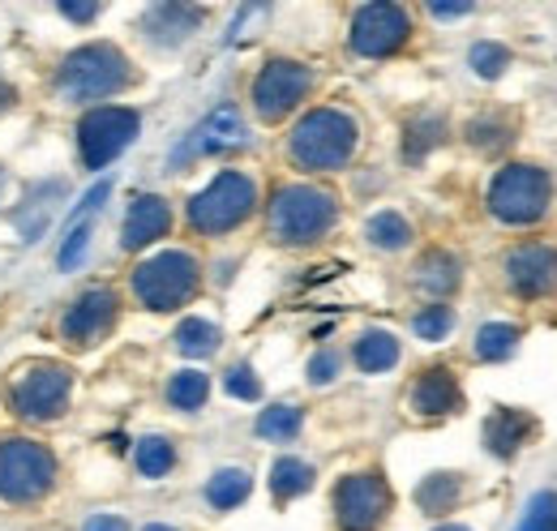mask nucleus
I'll return each instance as SVG.
<instances>
[{
	"label": "nucleus",
	"instance_id": "nucleus-1",
	"mask_svg": "<svg viewBox=\"0 0 557 531\" xmlns=\"http://www.w3.org/2000/svg\"><path fill=\"white\" fill-rule=\"evenodd\" d=\"M356 141H360V129L348 112L313 108L309 116L296 121V129L287 137V155L305 172H339L356 155Z\"/></svg>",
	"mask_w": 557,
	"mask_h": 531
},
{
	"label": "nucleus",
	"instance_id": "nucleus-2",
	"mask_svg": "<svg viewBox=\"0 0 557 531\" xmlns=\"http://www.w3.org/2000/svg\"><path fill=\"white\" fill-rule=\"evenodd\" d=\"M339 219V201L313 185H283L271 198V236L278 245H313Z\"/></svg>",
	"mask_w": 557,
	"mask_h": 531
},
{
	"label": "nucleus",
	"instance_id": "nucleus-3",
	"mask_svg": "<svg viewBox=\"0 0 557 531\" xmlns=\"http://www.w3.org/2000/svg\"><path fill=\"white\" fill-rule=\"evenodd\" d=\"M202 287V270L194 254H181V249H168V254H154L146 262L134 266V296L138 305L154 309V313H172L181 305H189Z\"/></svg>",
	"mask_w": 557,
	"mask_h": 531
},
{
	"label": "nucleus",
	"instance_id": "nucleus-4",
	"mask_svg": "<svg viewBox=\"0 0 557 531\" xmlns=\"http://www.w3.org/2000/svg\"><path fill=\"white\" fill-rule=\"evenodd\" d=\"M129 82H134V69L125 61V52L112 48V44H86V48L70 52L65 65H61V77H57V86L70 103L116 95Z\"/></svg>",
	"mask_w": 557,
	"mask_h": 531
},
{
	"label": "nucleus",
	"instance_id": "nucleus-5",
	"mask_svg": "<svg viewBox=\"0 0 557 531\" xmlns=\"http://www.w3.org/2000/svg\"><path fill=\"white\" fill-rule=\"evenodd\" d=\"M549 198H554V185H549L545 168H536V163H510L488 185V210H493V219H502L510 227H523V223L545 219L549 214Z\"/></svg>",
	"mask_w": 557,
	"mask_h": 531
},
{
	"label": "nucleus",
	"instance_id": "nucleus-6",
	"mask_svg": "<svg viewBox=\"0 0 557 531\" xmlns=\"http://www.w3.org/2000/svg\"><path fill=\"white\" fill-rule=\"evenodd\" d=\"M258 206V185L245 172H219L198 198L189 201V227L202 236H223L245 223Z\"/></svg>",
	"mask_w": 557,
	"mask_h": 531
},
{
	"label": "nucleus",
	"instance_id": "nucleus-7",
	"mask_svg": "<svg viewBox=\"0 0 557 531\" xmlns=\"http://www.w3.org/2000/svg\"><path fill=\"white\" fill-rule=\"evenodd\" d=\"M57 480V459L48 446L30 437H4L0 442V497L4 502H39Z\"/></svg>",
	"mask_w": 557,
	"mask_h": 531
},
{
	"label": "nucleus",
	"instance_id": "nucleus-8",
	"mask_svg": "<svg viewBox=\"0 0 557 531\" xmlns=\"http://www.w3.org/2000/svg\"><path fill=\"white\" fill-rule=\"evenodd\" d=\"M141 121L134 108H95V112H86L82 116V125H77V150H82V163L86 168H108L121 150H129L134 146V137H138Z\"/></svg>",
	"mask_w": 557,
	"mask_h": 531
},
{
	"label": "nucleus",
	"instance_id": "nucleus-9",
	"mask_svg": "<svg viewBox=\"0 0 557 531\" xmlns=\"http://www.w3.org/2000/svg\"><path fill=\"white\" fill-rule=\"evenodd\" d=\"M70 391H73V378L65 365H35V369H26L9 386V403H13V411L22 420L44 424V420H57L65 411Z\"/></svg>",
	"mask_w": 557,
	"mask_h": 531
},
{
	"label": "nucleus",
	"instance_id": "nucleus-10",
	"mask_svg": "<svg viewBox=\"0 0 557 531\" xmlns=\"http://www.w3.org/2000/svg\"><path fill=\"white\" fill-rule=\"evenodd\" d=\"M391 515V484L377 471L344 476L335 489V519L339 531H377Z\"/></svg>",
	"mask_w": 557,
	"mask_h": 531
},
{
	"label": "nucleus",
	"instance_id": "nucleus-11",
	"mask_svg": "<svg viewBox=\"0 0 557 531\" xmlns=\"http://www.w3.org/2000/svg\"><path fill=\"white\" fill-rule=\"evenodd\" d=\"M412 17L399 4H364L351 17V52L360 57H391L408 44Z\"/></svg>",
	"mask_w": 557,
	"mask_h": 531
},
{
	"label": "nucleus",
	"instance_id": "nucleus-12",
	"mask_svg": "<svg viewBox=\"0 0 557 531\" xmlns=\"http://www.w3.org/2000/svg\"><path fill=\"white\" fill-rule=\"evenodd\" d=\"M309 90H313V73L309 69L296 65V61H271V65L253 77V108H258L262 121L275 125Z\"/></svg>",
	"mask_w": 557,
	"mask_h": 531
},
{
	"label": "nucleus",
	"instance_id": "nucleus-13",
	"mask_svg": "<svg viewBox=\"0 0 557 531\" xmlns=\"http://www.w3.org/2000/svg\"><path fill=\"white\" fill-rule=\"evenodd\" d=\"M116 313H121V300L112 287H90L82 292L70 305V313L61 318V338L70 347H95L103 343L112 326H116Z\"/></svg>",
	"mask_w": 557,
	"mask_h": 531
},
{
	"label": "nucleus",
	"instance_id": "nucleus-14",
	"mask_svg": "<svg viewBox=\"0 0 557 531\" xmlns=\"http://www.w3.org/2000/svg\"><path fill=\"white\" fill-rule=\"evenodd\" d=\"M245 116L232 108V103H223V108H214L207 121L198 125V129L189 133L176 150H172V168L181 172L185 163H194V159H207V155H219V150H232V146H245Z\"/></svg>",
	"mask_w": 557,
	"mask_h": 531
},
{
	"label": "nucleus",
	"instance_id": "nucleus-15",
	"mask_svg": "<svg viewBox=\"0 0 557 531\" xmlns=\"http://www.w3.org/2000/svg\"><path fill=\"white\" fill-rule=\"evenodd\" d=\"M506 283L515 296L523 300H541L557 287V249L554 245H541V240H528V245H515L506 254Z\"/></svg>",
	"mask_w": 557,
	"mask_h": 531
},
{
	"label": "nucleus",
	"instance_id": "nucleus-16",
	"mask_svg": "<svg viewBox=\"0 0 557 531\" xmlns=\"http://www.w3.org/2000/svg\"><path fill=\"white\" fill-rule=\"evenodd\" d=\"M168 232H172V210H168V201L154 198V194H141V198H134L129 214H125L121 245H125L129 254H138L146 245H154L159 236H168Z\"/></svg>",
	"mask_w": 557,
	"mask_h": 531
},
{
	"label": "nucleus",
	"instance_id": "nucleus-17",
	"mask_svg": "<svg viewBox=\"0 0 557 531\" xmlns=\"http://www.w3.org/2000/svg\"><path fill=\"white\" fill-rule=\"evenodd\" d=\"M532 433H536V416H528V411H519V407H497L485 420L488 455L510 459V455L523 450V442H532Z\"/></svg>",
	"mask_w": 557,
	"mask_h": 531
},
{
	"label": "nucleus",
	"instance_id": "nucleus-18",
	"mask_svg": "<svg viewBox=\"0 0 557 531\" xmlns=\"http://www.w3.org/2000/svg\"><path fill=\"white\" fill-rule=\"evenodd\" d=\"M463 403L459 391V378L450 369H424L417 382H412V411L417 416H450L455 407Z\"/></svg>",
	"mask_w": 557,
	"mask_h": 531
},
{
	"label": "nucleus",
	"instance_id": "nucleus-19",
	"mask_svg": "<svg viewBox=\"0 0 557 531\" xmlns=\"http://www.w3.org/2000/svg\"><path fill=\"white\" fill-rule=\"evenodd\" d=\"M61 198H65V181H44V185L30 189V198L13 210V227H17V236H22L26 245H35V240L48 232V223H52L57 201Z\"/></svg>",
	"mask_w": 557,
	"mask_h": 531
},
{
	"label": "nucleus",
	"instance_id": "nucleus-20",
	"mask_svg": "<svg viewBox=\"0 0 557 531\" xmlns=\"http://www.w3.org/2000/svg\"><path fill=\"white\" fill-rule=\"evenodd\" d=\"M108 194H112V185L108 181H99L95 189H90V198H86V206L77 210L70 219V232H65V245H61V254H57V262H61V270H73V266L82 262V254H86V245H90V219L99 214V206L108 201Z\"/></svg>",
	"mask_w": 557,
	"mask_h": 531
},
{
	"label": "nucleus",
	"instance_id": "nucleus-21",
	"mask_svg": "<svg viewBox=\"0 0 557 531\" xmlns=\"http://www.w3.org/2000/svg\"><path fill=\"white\" fill-rule=\"evenodd\" d=\"M198 22H202V9H189V4H159V9H150L146 13V35L154 39V44H181V39H189L194 30H198Z\"/></svg>",
	"mask_w": 557,
	"mask_h": 531
},
{
	"label": "nucleus",
	"instance_id": "nucleus-22",
	"mask_svg": "<svg viewBox=\"0 0 557 531\" xmlns=\"http://www.w3.org/2000/svg\"><path fill=\"white\" fill-rule=\"evenodd\" d=\"M360 373H386L399 365V338L391 331H364L351 347Z\"/></svg>",
	"mask_w": 557,
	"mask_h": 531
},
{
	"label": "nucleus",
	"instance_id": "nucleus-23",
	"mask_svg": "<svg viewBox=\"0 0 557 531\" xmlns=\"http://www.w3.org/2000/svg\"><path fill=\"white\" fill-rule=\"evenodd\" d=\"M249 489H253V476H249L245 467H223V471L210 476L207 502L214 510H236V506L249 497Z\"/></svg>",
	"mask_w": 557,
	"mask_h": 531
},
{
	"label": "nucleus",
	"instance_id": "nucleus-24",
	"mask_svg": "<svg viewBox=\"0 0 557 531\" xmlns=\"http://www.w3.org/2000/svg\"><path fill=\"white\" fill-rule=\"evenodd\" d=\"M417 287L420 292H429V296H446V292H455V287H459V262H455L450 254H442V249L424 254L417 266Z\"/></svg>",
	"mask_w": 557,
	"mask_h": 531
},
{
	"label": "nucleus",
	"instance_id": "nucleus-25",
	"mask_svg": "<svg viewBox=\"0 0 557 531\" xmlns=\"http://www.w3.org/2000/svg\"><path fill=\"white\" fill-rule=\"evenodd\" d=\"M459 497H463V480L450 476V471H437V476L420 480V489H417L420 510H429V515H446V510H455Z\"/></svg>",
	"mask_w": 557,
	"mask_h": 531
},
{
	"label": "nucleus",
	"instance_id": "nucleus-26",
	"mask_svg": "<svg viewBox=\"0 0 557 531\" xmlns=\"http://www.w3.org/2000/svg\"><path fill=\"white\" fill-rule=\"evenodd\" d=\"M364 236H369L377 249L395 254V249H408V245H412V223H408L404 214H395V210H382V214H373V219L364 223Z\"/></svg>",
	"mask_w": 557,
	"mask_h": 531
},
{
	"label": "nucleus",
	"instance_id": "nucleus-27",
	"mask_svg": "<svg viewBox=\"0 0 557 531\" xmlns=\"http://www.w3.org/2000/svg\"><path fill=\"white\" fill-rule=\"evenodd\" d=\"M313 489V467L300 464V459H278L271 467V493H275V502H292V497H300V493H309Z\"/></svg>",
	"mask_w": 557,
	"mask_h": 531
},
{
	"label": "nucleus",
	"instance_id": "nucleus-28",
	"mask_svg": "<svg viewBox=\"0 0 557 531\" xmlns=\"http://www.w3.org/2000/svg\"><path fill=\"white\" fill-rule=\"evenodd\" d=\"M219 326L214 322H202V318H189V322H181L176 326V351L181 356H194V360H202V356H214L219 351Z\"/></svg>",
	"mask_w": 557,
	"mask_h": 531
},
{
	"label": "nucleus",
	"instance_id": "nucleus-29",
	"mask_svg": "<svg viewBox=\"0 0 557 531\" xmlns=\"http://www.w3.org/2000/svg\"><path fill=\"white\" fill-rule=\"evenodd\" d=\"M300 424H305L300 407L275 403V407H267V411L258 416V437H267V442H292V437L300 433Z\"/></svg>",
	"mask_w": 557,
	"mask_h": 531
},
{
	"label": "nucleus",
	"instance_id": "nucleus-30",
	"mask_svg": "<svg viewBox=\"0 0 557 531\" xmlns=\"http://www.w3.org/2000/svg\"><path fill=\"white\" fill-rule=\"evenodd\" d=\"M210 395V378L207 373H198V369H185V373H176L172 382H168V403L176 407V411H198Z\"/></svg>",
	"mask_w": 557,
	"mask_h": 531
},
{
	"label": "nucleus",
	"instance_id": "nucleus-31",
	"mask_svg": "<svg viewBox=\"0 0 557 531\" xmlns=\"http://www.w3.org/2000/svg\"><path fill=\"white\" fill-rule=\"evenodd\" d=\"M515 347H519V326H510V322H488L472 343L476 360H506Z\"/></svg>",
	"mask_w": 557,
	"mask_h": 531
},
{
	"label": "nucleus",
	"instance_id": "nucleus-32",
	"mask_svg": "<svg viewBox=\"0 0 557 531\" xmlns=\"http://www.w3.org/2000/svg\"><path fill=\"white\" fill-rule=\"evenodd\" d=\"M134 459H138V471L146 480H163V476L176 467V450H172L168 437H141Z\"/></svg>",
	"mask_w": 557,
	"mask_h": 531
},
{
	"label": "nucleus",
	"instance_id": "nucleus-33",
	"mask_svg": "<svg viewBox=\"0 0 557 531\" xmlns=\"http://www.w3.org/2000/svg\"><path fill=\"white\" fill-rule=\"evenodd\" d=\"M515 531H557V493L554 489H541V493L528 502V510H523V519H519V528Z\"/></svg>",
	"mask_w": 557,
	"mask_h": 531
},
{
	"label": "nucleus",
	"instance_id": "nucleus-34",
	"mask_svg": "<svg viewBox=\"0 0 557 531\" xmlns=\"http://www.w3.org/2000/svg\"><path fill=\"white\" fill-rule=\"evenodd\" d=\"M455 326V313H450V305H429V309H420L417 318H412V331L417 338L424 343H437V338H446Z\"/></svg>",
	"mask_w": 557,
	"mask_h": 531
},
{
	"label": "nucleus",
	"instance_id": "nucleus-35",
	"mask_svg": "<svg viewBox=\"0 0 557 531\" xmlns=\"http://www.w3.org/2000/svg\"><path fill=\"white\" fill-rule=\"evenodd\" d=\"M223 391H227L232 398L258 403V398H262V382H258V373H253L249 365H232V369L223 373Z\"/></svg>",
	"mask_w": 557,
	"mask_h": 531
},
{
	"label": "nucleus",
	"instance_id": "nucleus-36",
	"mask_svg": "<svg viewBox=\"0 0 557 531\" xmlns=\"http://www.w3.org/2000/svg\"><path fill=\"white\" fill-rule=\"evenodd\" d=\"M468 61H472V69H476L481 77H502L506 65H510V52H506L502 44H476V48L468 52Z\"/></svg>",
	"mask_w": 557,
	"mask_h": 531
},
{
	"label": "nucleus",
	"instance_id": "nucleus-37",
	"mask_svg": "<svg viewBox=\"0 0 557 531\" xmlns=\"http://www.w3.org/2000/svg\"><path fill=\"white\" fill-rule=\"evenodd\" d=\"M437 137H442V121H420V125H412V133H408V159H420L424 146H437Z\"/></svg>",
	"mask_w": 557,
	"mask_h": 531
},
{
	"label": "nucleus",
	"instance_id": "nucleus-38",
	"mask_svg": "<svg viewBox=\"0 0 557 531\" xmlns=\"http://www.w3.org/2000/svg\"><path fill=\"white\" fill-rule=\"evenodd\" d=\"M335 373H339V356H335V351H318V356L309 360V382H313V386L335 382Z\"/></svg>",
	"mask_w": 557,
	"mask_h": 531
},
{
	"label": "nucleus",
	"instance_id": "nucleus-39",
	"mask_svg": "<svg viewBox=\"0 0 557 531\" xmlns=\"http://www.w3.org/2000/svg\"><path fill=\"white\" fill-rule=\"evenodd\" d=\"M82 531H129V523L121 519V515H90Z\"/></svg>",
	"mask_w": 557,
	"mask_h": 531
},
{
	"label": "nucleus",
	"instance_id": "nucleus-40",
	"mask_svg": "<svg viewBox=\"0 0 557 531\" xmlns=\"http://www.w3.org/2000/svg\"><path fill=\"white\" fill-rule=\"evenodd\" d=\"M61 13L73 17V22H90V17L99 13V4H61Z\"/></svg>",
	"mask_w": 557,
	"mask_h": 531
},
{
	"label": "nucleus",
	"instance_id": "nucleus-41",
	"mask_svg": "<svg viewBox=\"0 0 557 531\" xmlns=\"http://www.w3.org/2000/svg\"><path fill=\"white\" fill-rule=\"evenodd\" d=\"M429 13L433 17H463V13H472V4H429Z\"/></svg>",
	"mask_w": 557,
	"mask_h": 531
},
{
	"label": "nucleus",
	"instance_id": "nucleus-42",
	"mask_svg": "<svg viewBox=\"0 0 557 531\" xmlns=\"http://www.w3.org/2000/svg\"><path fill=\"white\" fill-rule=\"evenodd\" d=\"M9 108H13V90L0 82V112H9Z\"/></svg>",
	"mask_w": 557,
	"mask_h": 531
},
{
	"label": "nucleus",
	"instance_id": "nucleus-43",
	"mask_svg": "<svg viewBox=\"0 0 557 531\" xmlns=\"http://www.w3.org/2000/svg\"><path fill=\"white\" fill-rule=\"evenodd\" d=\"M146 531H176V528H163V523H150Z\"/></svg>",
	"mask_w": 557,
	"mask_h": 531
},
{
	"label": "nucleus",
	"instance_id": "nucleus-44",
	"mask_svg": "<svg viewBox=\"0 0 557 531\" xmlns=\"http://www.w3.org/2000/svg\"><path fill=\"white\" fill-rule=\"evenodd\" d=\"M442 531H468V528H442Z\"/></svg>",
	"mask_w": 557,
	"mask_h": 531
},
{
	"label": "nucleus",
	"instance_id": "nucleus-45",
	"mask_svg": "<svg viewBox=\"0 0 557 531\" xmlns=\"http://www.w3.org/2000/svg\"><path fill=\"white\" fill-rule=\"evenodd\" d=\"M0 185H4V176H0Z\"/></svg>",
	"mask_w": 557,
	"mask_h": 531
}]
</instances>
